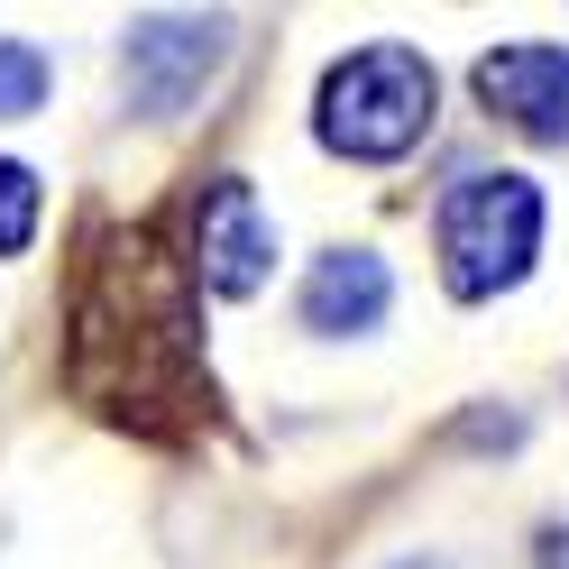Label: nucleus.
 Returning a JSON list of instances; mask_svg holds the SVG:
<instances>
[{
	"label": "nucleus",
	"instance_id": "1",
	"mask_svg": "<svg viewBox=\"0 0 569 569\" xmlns=\"http://www.w3.org/2000/svg\"><path fill=\"white\" fill-rule=\"evenodd\" d=\"M64 386L101 422L184 441L211 413L202 359V276L148 221H92L64 284Z\"/></svg>",
	"mask_w": 569,
	"mask_h": 569
},
{
	"label": "nucleus",
	"instance_id": "2",
	"mask_svg": "<svg viewBox=\"0 0 569 569\" xmlns=\"http://www.w3.org/2000/svg\"><path fill=\"white\" fill-rule=\"evenodd\" d=\"M422 129H432V64L413 47H359L340 56L322 74V101H312V138H322L331 157H359V166H386L422 148Z\"/></svg>",
	"mask_w": 569,
	"mask_h": 569
},
{
	"label": "nucleus",
	"instance_id": "3",
	"mask_svg": "<svg viewBox=\"0 0 569 569\" xmlns=\"http://www.w3.org/2000/svg\"><path fill=\"white\" fill-rule=\"evenodd\" d=\"M432 239L459 303L506 295L532 276V248H542V184L532 174H459L432 211Z\"/></svg>",
	"mask_w": 569,
	"mask_h": 569
},
{
	"label": "nucleus",
	"instance_id": "4",
	"mask_svg": "<svg viewBox=\"0 0 569 569\" xmlns=\"http://www.w3.org/2000/svg\"><path fill=\"white\" fill-rule=\"evenodd\" d=\"M267 267H276V230H267L258 193L239 174H211L202 202H193V276L211 295H258Z\"/></svg>",
	"mask_w": 569,
	"mask_h": 569
},
{
	"label": "nucleus",
	"instance_id": "5",
	"mask_svg": "<svg viewBox=\"0 0 569 569\" xmlns=\"http://www.w3.org/2000/svg\"><path fill=\"white\" fill-rule=\"evenodd\" d=\"M230 28L221 19H138L129 47H120V74H129V101L138 111H184V101L202 92V74L221 64Z\"/></svg>",
	"mask_w": 569,
	"mask_h": 569
},
{
	"label": "nucleus",
	"instance_id": "6",
	"mask_svg": "<svg viewBox=\"0 0 569 569\" xmlns=\"http://www.w3.org/2000/svg\"><path fill=\"white\" fill-rule=\"evenodd\" d=\"M478 101L523 138H569V47H496L478 56Z\"/></svg>",
	"mask_w": 569,
	"mask_h": 569
},
{
	"label": "nucleus",
	"instance_id": "7",
	"mask_svg": "<svg viewBox=\"0 0 569 569\" xmlns=\"http://www.w3.org/2000/svg\"><path fill=\"white\" fill-rule=\"evenodd\" d=\"M386 295H396V276H386V258H368V248H340V258L312 267L303 284V331H377L386 322Z\"/></svg>",
	"mask_w": 569,
	"mask_h": 569
},
{
	"label": "nucleus",
	"instance_id": "8",
	"mask_svg": "<svg viewBox=\"0 0 569 569\" xmlns=\"http://www.w3.org/2000/svg\"><path fill=\"white\" fill-rule=\"evenodd\" d=\"M47 83H56V64L28 47V38H0V120H28L47 101Z\"/></svg>",
	"mask_w": 569,
	"mask_h": 569
},
{
	"label": "nucleus",
	"instance_id": "9",
	"mask_svg": "<svg viewBox=\"0 0 569 569\" xmlns=\"http://www.w3.org/2000/svg\"><path fill=\"white\" fill-rule=\"evenodd\" d=\"M38 211H47L38 174H28L19 157H0V258H19V248L38 239Z\"/></svg>",
	"mask_w": 569,
	"mask_h": 569
},
{
	"label": "nucleus",
	"instance_id": "10",
	"mask_svg": "<svg viewBox=\"0 0 569 569\" xmlns=\"http://www.w3.org/2000/svg\"><path fill=\"white\" fill-rule=\"evenodd\" d=\"M542 569H569V523H560L551 542H542Z\"/></svg>",
	"mask_w": 569,
	"mask_h": 569
},
{
	"label": "nucleus",
	"instance_id": "11",
	"mask_svg": "<svg viewBox=\"0 0 569 569\" xmlns=\"http://www.w3.org/2000/svg\"><path fill=\"white\" fill-rule=\"evenodd\" d=\"M396 569H450V560H396Z\"/></svg>",
	"mask_w": 569,
	"mask_h": 569
}]
</instances>
